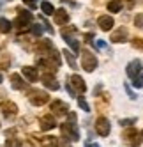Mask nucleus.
<instances>
[{"mask_svg":"<svg viewBox=\"0 0 143 147\" xmlns=\"http://www.w3.org/2000/svg\"><path fill=\"white\" fill-rule=\"evenodd\" d=\"M64 41H65V43H67L71 48H73L74 51H78V50H80V43H76V41L71 37V36H64Z\"/></svg>","mask_w":143,"mask_h":147,"instance_id":"20","label":"nucleus"},{"mask_svg":"<svg viewBox=\"0 0 143 147\" xmlns=\"http://www.w3.org/2000/svg\"><path fill=\"white\" fill-rule=\"evenodd\" d=\"M108 11L120 13L122 11V0H111V2H108Z\"/></svg>","mask_w":143,"mask_h":147,"instance_id":"15","label":"nucleus"},{"mask_svg":"<svg viewBox=\"0 0 143 147\" xmlns=\"http://www.w3.org/2000/svg\"><path fill=\"white\" fill-rule=\"evenodd\" d=\"M5 147H21V144H19L18 138H9V140L5 142Z\"/></svg>","mask_w":143,"mask_h":147,"instance_id":"22","label":"nucleus"},{"mask_svg":"<svg viewBox=\"0 0 143 147\" xmlns=\"http://www.w3.org/2000/svg\"><path fill=\"white\" fill-rule=\"evenodd\" d=\"M51 110H55V113H67V105H64L62 101H53L51 103Z\"/></svg>","mask_w":143,"mask_h":147,"instance_id":"14","label":"nucleus"},{"mask_svg":"<svg viewBox=\"0 0 143 147\" xmlns=\"http://www.w3.org/2000/svg\"><path fill=\"white\" fill-rule=\"evenodd\" d=\"M53 14H55V23L57 25H65L69 22V14L64 11V9H58V11H55Z\"/></svg>","mask_w":143,"mask_h":147,"instance_id":"8","label":"nucleus"},{"mask_svg":"<svg viewBox=\"0 0 143 147\" xmlns=\"http://www.w3.org/2000/svg\"><path fill=\"white\" fill-rule=\"evenodd\" d=\"M23 2H25L28 7H32V9H34V7H37V0H23Z\"/></svg>","mask_w":143,"mask_h":147,"instance_id":"28","label":"nucleus"},{"mask_svg":"<svg viewBox=\"0 0 143 147\" xmlns=\"http://www.w3.org/2000/svg\"><path fill=\"white\" fill-rule=\"evenodd\" d=\"M64 147H71V145H64Z\"/></svg>","mask_w":143,"mask_h":147,"instance_id":"33","label":"nucleus"},{"mask_svg":"<svg viewBox=\"0 0 143 147\" xmlns=\"http://www.w3.org/2000/svg\"><path fill=\"white\" fill-rule=\"evenodd\" d=\"M65 89H67V92L71 94V96H74V94H76V92H74V89H73V87H71V85H69V83H67V85H65Z\"/></svg>","mask_w":143,"mask_h":147,"instance_id":"29","label":"nucleus"},{"mask_svg":"<svg viewBox=\"0 0 143 147\" xmlns=\"http://www.w3.org/2000/svg\"><path fill=\"white\" fill-rule=\"evenodd\" d=\"M132 46H134V48H141V50H143V39L136 37L134 41H132Z\"/></svg>","mask_w":143,"mask_h":147,"instance_id":"26","label":"nucleus"},{"mask_svg":"<svg viewBox=\"0 0 143 147\" xmlns=\"http://www.w3.org/2000/svg\"><path fill=\"white\" fill-rule=\"evenodd\" d=\"M71 82H73V85H74L78 90H81V92H85V90H87V85H85L83 78H81L80 75H73V76H71Z\"/></svg>","mask_w":143,"mask_h":147,"instance_id":"11","label":"nucleus"},{"mask_svg":"<svg viewBox=\"0 0 143 147\" xmlns=\"http://www.w3.org/2000/svg\"><path fill=\"white\" fill-rule=\"evenodd\" d=\"M97 46L99 48H106V43H104V41H97Z\"/></svg>","mask_w":143,"mask_h":147,"instance_id":"30","label":"nucleus"},{"mask_svg":"<svg viewBox=\"0 0 143 147\" xmlns=\"http://www.w3.org/2000/svg\"><path fill=\"white\" fill-rule=\"evenodd\" d=\"M0 32H4V34L11 32V22H9V20L0 18Z\"/></svg>","mask_w":143,"mask_h":147,"instance_id":"16","label":"nucleus"},{"mask_svg":"<svg viewBox=\"0 0 143 147\" xmlns=\"http://www.w3.org/2000/svg\"><path fill=\"white\" fill-rule=\"evenodd\" d=\"M111 41H113V43H124V41H127V28L120 27L118 30H115V32L111 34Z\"/></svg>","mask_w":143,"mask_h":147,"instance_id":"5","label":"nucleus"},{"mask_svg":"<svg viewBox=\"0 0 143 147\" xmlns=\"http://www.w3.org/2000/svg\"><path fill=\"white\" fill-rule=\"evenodd\" d=\"M32 34L39 37L41 34H43V27H41V25H32Z\"/></svg>","mask_w":143,"mask_h":147,"instance_id":"25","label":"nucleus"},{"mask_svg":"<svg viewBox=\"0 0 143 147\" xmlns=\"http://www.w3.org/2000/svg\"><path fill=\"white\" fill-rule=\"evenodd\" d=\"M41 11H43L44 14H48V16H51L55 13V7L49 4V2H43V4H41Z\"/></svg>","mask_w":143,"mask_h":147,"instance_id":"17","label":"nucleus"},{"mask_svg":"<svg viewBox=\"0 0 143 147\" xmlns=\"http://www.w3.org/2000/svg\"><path fill=\"white\" fill-rule=\"evenodd\" d=\"M57 126V122H55V119L51 117V115H44L43 119H41V128H43L44 131H48V129H53Z\"/></svg>","mask_w":143,"mask_h":147,"instance_id":"9","label":"nucleus"},{"mask_svg":"<svg viewBox=\"0 0 143 147\" xmlns=\"http://www.w3.org/2000/svg\"><path fill=\"white\" fill-rule=\"evenodd\" d=\"M78 105H80V107L83 108L85 112H90V107H88V103H87V101H85L83 98H80V99H78Z\"/></svg>","mask_w":143,"mask_h":147,"instance_id":"23","label":"nucleus"},{"mask_svg":"<svg viewBox=\"0 0 143 147\" xmlns=\"http://www.w3.org/2000/svg\"><path fill=\"white\" fill-rule=\"evenodd\" d=\"M140 135H141V136H143V131H141V133H140Z\"/></svg>","mask_w":143,"mask_h":147,"instance_id":"34","label":"nucleus"},{"mask_svg":"<svg viewBox=\"0 0 143 147\" xmlns=\"http://www.w3.org/2000/svg\"><path fill=\"white\" fill-rule=\"evenodd\" d=\"M0 82H2V75H0Z\"/></svg>","mask_w":143,"mask_h":147,"instance_id":"32","label":"nucleus"},{"mask_svg":"<svg viewBox=\"0 0 143 147\" xmlns=\"http://www.w3.org/2000/svg\"><path fill=\"white\" fill-rule=\"evenodd\" d=\"M134 23H136V27H140V28H143V13H140V14H136V18H134Z\"/></svg>","mask_w":143,"mask_h":147,"instance_id":"24","label":"nucleus"},{"mask_svg":"<svg viewBox=\"0 0 143 147\" xmlns=\"http://www.w3.org/2000/svg\"><path fill=\"white\" fill-rule=\"evenodd\" d=\"M62 53H64V57H65V60L69 62V66H71V67H73V69H76V60H74V57H73V53H71V51H69V50H64V51H62Z\"/></svg>","mask_w":143,"mask_h":147,"instance_id":"19","label":"nucleus"},{"mask_svg":"<svg viewBox=\"0 0 143 147\" xmlns=\"http://www.w3.org/2000/svg\"><path fill=\"white\" fill-rule=\"evenodd\" d=\"M32 22V14L25 9H18V18H16V25L18 27H23V25H28Z\"/></svg>","mask_w":143,"mask_h":147,"instance_id":"3","label":"nucleus"},{"mask_svg":"<svg viewBox=\"0 0 143 147\" xmlns=\"http://www.w3.org/2000/svg\"><path fill=\"white\" fill-rule=\"evenodd\" d=\"M132 122H136V119H124V121H120V126H131Z\"/></svg>","mask_w":143,"mask_h":147,"instance_id":"27","label":"nucleus"},{"mask_svg":"<svg viewBox=\"0 0 143 147\" xmlns=\"http://www.w3.org/2000/svg\"><path fill=\"white\" fill-rule=\"evenodd\" d=\"M11 82H13V87L14 89H25L27 87V83L21 80V76H19V75H16V73H14V75H11Z\"/></svg>","mask_w":143,"mask_h":147,"instance_id":"13","label":"nucleus"},{"mask_svg":"<svg viewBox=\"0 0 143 147\" xmlns=\"http://www.w3.org/2000/svg\"><path fill=\"white\" fill-rule=\"evenodd\" d=\"M2 108H4L2 112H4L5 115H13V113H16V110H18L14 103H5V105H4V107H2Z\"/></svg>","mask_w":143,"mask_h":147,"instance_id":"18","label":"nucleus"},{"mask_svg":"<svg viewBox=\"0 0 143 147\" xmlns=\"http://www.w3.org/2000/svg\"><path fill=\"white\" fill-rule=\"evenodd\" d=\"M21 73H23V76H25L28 82H35V80H37V69H35V67L25 66V67L21 69Z\"/></svg>","mask_w":143,"mask_h":147,"instance_id":"10","label":"nucleus"},{"mask_svg":"<svg viewBox=\"0 0 143 147\" xmlns=\"http://www.w3.org/2000/svg\"><path fill=\"white\" fill-rule=\"evenodd\" d=\"M132 80H134V82H132V85H134V87H138V89H143V73H141L140 76H134Z\"/></svg>","mask_w":143,"mask_h":147,"instance_id":"21","label":"nucleus"},{"mask_svg":"<svg viewBox=\"0 0 143 147\" xmlns=\"http://www.w3.org/2000/svg\"><path fill=\"white\" fill-rule=\"evenodd\" d=\"M30 101H32V105H44L48 101V96L46 92H32L30 94Z\"/></svg>","mask_w":143,"mask_h":147,"instance_id":"7","label":"nucleus"},{"mask_svg":"<svg viewBox=\"0 0 143 147\" xmlns=\"http://www.w3.org/2000/svg\"><path fill=\"white\" fill-rule=\"evenodd\" d=\"M81 66H83V69L85 71H94L96 67H97V59L90 53V51H83L81 53Z\"/></svg>","mask_w":143,"mask_h":147,"instance_id":"1","label":"nucleus"},{"mask_svg":"<svg viewBox=\"0 0 143 147\" xmlns=\"http://www.w3.org/2000/svg\"><path fill=\"white\" fill-rule=\"evenodd\" d=\"M141 73V60H132L129 62V66H127V76L129 78H134L138 76Z\"/></svg>","mask_w":143,"mask_h":147,"instance_id":"4","label":"nucleus"},{"mask_svg":"<svg viewBox=\"0 0 143 147\" xmlns=\"http://www.w3.org/2000/svg\"><path fill=\"white\" fill-rule=\"evenodd\" d=\"M97 23H99L101 30H104V32H108V30H111V28H113V18H111V16H101V18L97 20Z\"/></svg>","mask_w":143,"mask_h":147,"instance_id":"6","label":"nucleus"},{"mask_svg":"<svg viewBox=\"0 0 143 147\" xmlns=\"http://www.w3.org/2000/svg\"><path fill=\"white\" fill-rule=\"evenodd\" d=\"M87 147H99V145H97V144H88Z\"/></svg>","mask_w":143,"mask_h":147,"instance_id":"31","label":"nucleus"},{"mask_svg":"<svg viewBox=\"0 0 143 147\" xmlns=\"http://www.w3.org/2000/svg\"><path fill=\"white\" fill-rule=\"evenodd\" d=\"M43 83H44L48 89H51V90H57V89H58L57 80H55L53 76H49V75H44V76H43Z\"/></svg>","mask_w":143,"mask_h":147,"instance_id":"12","label":"nucleus"},{"mask_svg":"<svg viewBox=\"0 0 143 147\" xmlns=\"http://www.w3.org/2000/svg\"><path fill=\"white\" fill-rule=\"evenodd\" d=\"M96 131L101 135V136H108L110 131H111V126H110V121L106 117H99L97 122H96Z\"/></svg>","mask_w":143,"mask_h":147,"instance_id":"2","label":"nucleus"}]
</instances>
